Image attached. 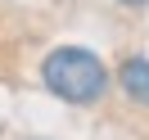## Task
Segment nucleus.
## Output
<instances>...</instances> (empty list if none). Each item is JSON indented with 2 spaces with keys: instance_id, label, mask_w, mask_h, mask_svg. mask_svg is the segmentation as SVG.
<instances>
[{
  "instance_id": "nucleus-1",
  "label": "nucleus",
  "mask_w": 149,
  "mask_h": 140,
  "mask_svg": "<svg viewBox=\"0 0 149 140\" xmlns=\"http://www.w3.org/2000/svg\"><path fill=\"white\" fill-rule=\"evenodd\" d=\"M41 81L63 104H100L104 91H109V68H104V59L95 50L59 45L41 59Z\"/></svg>"
},
{
  "instance_id": "nucleus-2",
  "label": "nucleus",
  "mask_w": 149,
  "mask_h": 140,
  "mask_svg": "<svg viewBox=\"0 0 149 140\" xmlns=\"http://www.w3.org/2000/svg\"><path fill=\"white\" fill-rule=\"evenodd\" d=\"M118 86L127 91V100H136L140 109H149V59L145 54H127L118 68Z\"/></svg>"
},
{
  "instance_id": "nucleus-3",
  "label": "nucleus",
  "mask_w": 149,
  "mask_h": 140,
  "mask_svg": "<svg viewBox=\"0 0 149 140\" xmlns=\"http://www.w3.org/2000/svg\"><path fill=\"white\" fill-rule=\"evenodd\" d=\"M118 5H122V9H145L149 0H118Z\"/></svg>"
}]
</instances>
